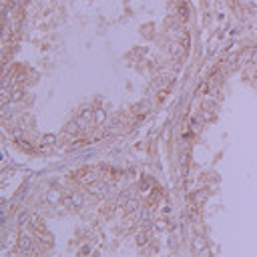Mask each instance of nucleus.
Returning a JSON list of instances; mask_svg holds the SVG:
<instances>
[{
    "label": "nucleus",
    "mask_w": 257,
    "mask_h": 257,
    "mask_svg": "<svg viewBox=\"0 0 257 257\" xmlns=\"http://www.w3.org/2000/svg\"><path fill=\"white\" fill-rule=\"evenodd\" d=\"M79 127H80V123H79V121L70 123V125L66 127V133H68V135H74V133H79Z\"/></svg>",
    "instance_id": "39448f33"
},
{
    "label": "nucleus",
    "mask_w": 257,
    "mask_h": 257,
    "mask_svg": "<svg viewBox=\"0 0 257 257\" xmlns=\"http://www.w3.org/2000/svg\"><path fill=\"white\" fill-rule=\"evenodd\" d=\"M18 247H20V251H24V253H34V241H32V237L22 235V237L18 239Z\"/></svg>",
    "instance_id": "f257e3e1"
},
{
    "label": "nucleus",
    "mask_w": 257,
    "mask_h": 257,
    "mask_svg": "<svg viewBox=\"0 0 257 257\" xmlns=\"http://www.w3.org/2000/svg\"><path fill=\"white\" fill-rule=\"evenodd\" d=\"M137 205H139L137 201H128V203H127V209H128V211H137Z\"/></svg>",
    "instance_id": "1a4fd4ad"
},
{
    "label": "nucleus",
    "mask_w": 257,
    "mask_h": 257,
    "mask_svg": "<svg viewBox=\"0 0 257 257\" xmlns=\"http://www.w3.org/2000/svg\"><path fill=\"white\" fill-rule=\"evenodd\" d=\"M80 203H83V197L80 195H70L68 199H64V205H68V207H72V209L79 207Z\"/></svg>",
    "instance_id": "f03ea898"
},
{
    "label": "nucleus",
    "mask_w": 257,
    "mask_h": 257,
    "mask_svg": "<svg viewBox=\"0 0 257 257\" xmlns=\"http://www.w3.org/2000/svg\"><path fill=\"white\" fill-rule=\"evenodd\" d=\"M91 171H92V169H87V171H84V175H88ZM80 175H83V173H80ZM79 179H80V181H91L92 177H79Z\"/></svg>",
    "instance_id": "f8f14e48"
},
{
    "label": "nucleus",
    "mask_w": 257,
    "mask_h": 257,
    "mask_svg": "<svg viewBox=\"0 0 257 257\" xmlns=\"http://www.w3.org/2000/svg\"><path fill=\"white\" fill-rule=\"evenodd\" d=\"M213 113H215V105L209 106V102H205V106H203V119H205V121H209V119L213 117Z\"/></svg>",
    "instance_id": "20e7f679"
},
{
    "label": "nucleus",
    "mask_w": 257,
    "mask_h": 257,
    "mask_svg": "<svg viewBox=\"0 0 257 257\" xmlns=\"http://www.w3.org/2000/svg\"><path fill=\"white\" fill-rule=\"evenodd\" d=\"M91 191L95 193V195H105L106 185H105V183H92V185H91Z\"/></svg>",
    "instance_id": "7ed1b4c3"
},
{
    "label": "nucleus",
    "mask_w": 257,
    "mask_h": 257,
    "mask_svg": "<svg viewBox=\"0 0 257 257\" xmlns=\"http://www.w3.org/2000/svg\"><path fill=\"white\" fill-rule=\"evenodd\" d=\"M95 119H97V121H105V113H102V110H97Z\"/></svg>",
    "instance_id": "9b49d317"
},
{
    "label": "nucleus",
    "mask_w": 257,
    "mask_h": 257,
    "mask_svg": "<svg viewBox=\"0 0 257 257\" xmlns=\"http://www.w3.org/2000/svg\"><path fill=\"white\" fill-rule=\"evenodd\" d=\"M54 141H56V137H54V135H44V137H42V143H44V145H52Z\"/></svg>",
    "instance_id": "6e6552de"
},
{
    "label": "nucleus",
    "mask_w": 257,
    "mask_h": 257,
    "mask_svg": "<svg viewBox=\"0 0 257 257\" xmlns=\"http://www.w3.org/2000/svg\"><path fill=\"white\" fill-rule=\"evenodd\" d=\"M137 243H139V245H145V243H149L147 233H139V235H137Z\"/></svg>",
    "instance_id": "0eeeda50"
},
{
    "label": "nucleus",
    "mask_w": 257,
    "mask_h": 257,
    "mask_svg": "<svg viewBox=\"0 0 257 257\" xmlns=\"http://www.w3.org/2000/svg\"><path fill=\"white\" fill-rule=\"evenodd\" d=\"M249 61H251V64H257V48H253V50H251V56H249Z\"/></svg>",
    "instance_id": "9d476101"
},
{
    "label": "nucleus",
    "mask_w": 257,
    "mask_h": 257,
    "mask_svg": "<svg viewBox=\"0 0 257 257\" xmlns=\"http://www.w3.org/2000/svg\"><path fill=\"white\" fill-rule=\"evenodd\" d=\"M88 119H91V110H83V115H80V117L76 119V121H79L80 125H83V123H87Z\"/></svg>",
    "instance_id": "423d86ee"
}]
</instances>
